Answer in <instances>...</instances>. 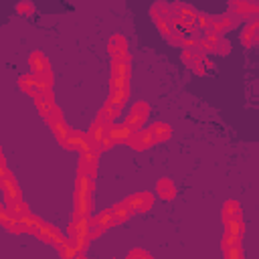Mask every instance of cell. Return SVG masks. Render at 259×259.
<instances>
[{"instance_id": "cell-13", "label": "cell", "mask_w": 259, "mask_h": 259, "mask_svg": "<svg viewBox=\"0 0 259 259\" xmlns=\"http://www.w3.org/2000/svg\"><path fill=\"white\" fill-rule=\"evenodd\" d=\"M97 158H99V150L97 148H91L87 152H81L79 170H85V172H89V174L95 176V172H97Z\"/></svg>"}, {"instance_id": "cell-26", "label": "cell", "mask_w": 259, "mask_h": 259, "mask_svg": "<svg viewBox=\"0 0 259 259\" xmlns=\"http://www.w3.org/2000/svg\"><path fill=\"white\" fill-rule=\"evenodd\" d=\"M235 217H241V204L237 200H227L223 204V221H229Z\"/></svg>"}, {"instance_id": "cell-8", "label": "cell", "mask_w": 259, "mask_h": 259, "mask_svg": "<svg viewBox=\"0 0 259 259\" xmlns=\"http://www.w3.org/2000/svg\"><path fill=\"white\" fill-rule=\"evenodd\" d=\"M239 38H241V45L245 49H251V47L257 45V40H259V22H257V18H251V22L243 28Z\"/></svg>"}, {"instance_id": "cell-9", "label": "cell", "mask_w": 259, "mask_h": 259, "mask_svg": "<svg viewBox=\"0 0 259 259\" xmlns=\"http://www.w3.org/2000/svg\"><path fill=\"white\" fill-rule=\"evenodd\" d=\"M214 20H217V30H219V34H223V32H229V30H233V28H237L241 22H243V18H239L237 14H233V12H225V14H219V16H214Z\"/></svg>"}, {"instance_id": "cell-11", "label": "cell", "mask_w": 259, "mask_h": 259, "mask_svg": "<svg viewBox=\"0 0 259 259\" xmlns=\"http://www.w3.org/2000/svg\"><path fill=\"white\" fill-rule=\"evenodd\" d=\"M28 65H30V73H32V75L51 73V63H49V59H47L42 53H38V51H34V53L28 57Z\"/></svg>"}, {"instance_id": "cell-27", "label": "cell", "mask_w": 259, "mask_h": 259, "mask_svg": "<svg viewBox=\"0 0 259 259\" xmlns=\"http://www.w3.org/2000/svg\"><path fill=\"white\" fill-rule=\"evenodd\" d=\"M16 12H18L20 16H30V14H34V4H32L30 0H20V2L16 4Z\"/></svg>"}, {"instance_id": "cell-6", "label": "cell", "mask_w": 259, "mask_h": 259, "mask_svg": "<svg viewBox=\"0 0 259 259\" xmlns=\"http://www.w3.org/2000/svg\"><path fill=\"white\" fill-rule=\"evenodd\" d=\"M127 144L134 148V150H146V148H152L156 142H154V138H152V134L148 132V130H134L132 132V136L127 138Z\"/></svg>"}, {"instance_id": "cell-1", "label": "cell", "mask_w": 259, "mask_h": 259, "mask_svg": "<svg viewBox=\"0 0 259 259\" xmlns=\"http://www.w3.org/2000/svg\"><path fill=\"white\" fill-rule=\"evenodd\" d=\"M180 57H182V63L190 71H194L196 75H208V73L214 71V67H212L210 59L206 57V53H202V51H198L194 47H184Z\"/></svg>"}, {"instance_id": "cell-30", "label": "cell", "mask_w": 259, "mask_h": 259, "mask_svg": "<svg viewBox=\"0 0 259 259\" xmlns=\"http://www.w3.org/2000/svg\"><path fill=\"white\" fill-rule=\"evenodd\" d=\"M8 172V168H6V162H4V156L0 154V176H4Z\"/></svg>"}, {"instance_id": "cell-29", "label": "cell", "mask_w": 259, "mask_h": 259, "mask_svg": "<svg viewBox=\"0 0 259 259\" xmlns=\"http://www.w3.org/2000/svg\"><path fill=\"white\" fill-rule=\"evenodd\" d=\"M134 257H146V259H150L152 255H150L148 251H142V249H136V251H130V253H127V259H134Z\"/></svg>"}, {"instance_id": "cell-12", "label": "cell", "mask_w": 259, "mask_h": 259, "mask_svg": "<svg viewBox=\"0 0 259 259\" xmlns=\"http://www.w3.org/2000/svg\"><path fill=\"white\" fill-rule=\"evenodd\" d=\"M132 73V59L130 55L113 57L111 59V77H130Z\"/></svg>"}, {"instance_id": "cell-21", "label": "cell", "mask_w": 259, "mask_h": 259, "mask_svg": "<svg viewBox=\"0 0 259 259\" xmlns=\"http://www.w3.org/2000/svg\"><path fill=\"white\" fill-rule=\"evenodd\" d=\"M156 192H158L160 198L170 200V198H174V194H176V186H174V182H172L170 178H160L158 184H156Z\"/></svg>"}, {"instance_id": "cell-2", "label": "cell", "mask_w": 259, "mask_h": 259, "mask_svg": "<svg viewBox=\"0 0 259 259\" xmlns=\"http://www.w3.org/2000/svg\"><path fill=\"white\" fill-rule=\"evenodd\" d=\"M34 103H36L40 115L49 121V125H51L53 121L61 119V111H59V107H57V103H55V99H53L51 89H42L38 95H34Z\"/></svg>"}, {"instance_id": "cell-5", "label": "cell", "mask_w": 259, "mask_h": 259, "mask_svg": "<svg viewBox=\"0 0 259 259\" xmlns=\"http://www.w3.org/2000/svg\"><path fill=\"white\" fill-rule=\"evenodd\" d=\"M148 111H150L148 103L138 101V103H134V105H132V109H130V113H127V117H125V121H123V123H125L127 127H132V130H142V125L146 123Z\"/></svg>"}, {"instance_id": "cell-4", "label": "cell", "mask_w": 259, "mask_h": 259, "mask_svg": "<svg viewBox=\"0 0 259 259\" xmlns=\"http://www.w3.org/2000/svg\"><path fill=\"white\" fill-rule=\"evenodd\" d=\"M229 12L237 14L239 18H257L259 14V4L255 0H229Z\"/></svg>"}, {"instance_id": "cell-16", "label": "cell", "mask_w": 259, "mask_h": 259, "mask_svg": "<svg viewBox=\"0 0 259 259\" xmlns=\"http://www.w3.org/2000/svg\"><path fill=\"white\" fill-rule=\"evenodd\" d=\"M107 51H109L111 59L113 57H123V55H127V40L121 34H113L107 42Z\"/></svg>"}, {"instance_id": "cell-15", "label": "cell", "mask_w": 259, "mask_h": 259, "mask_svg": "<svg viewBox=\"0 0 259 259\" xmlns=\"http://www.w3.org/2000/svg\"><path fill=\"white\" fill-rule=\"evenodd\" d=\"M0 190L4 192L6 200L8 198H20V188L16 186V180L10 176V172H6L4 176H0Z\"/></svg>"}, {"instance_id": "cell-25", "label": "cell", "mask_w": 259, "mask_h": 259, "mask_svg": "<svg viewBox=\"0 0 259 259\" xmlns=\"http://www.w3.org/2000/svg\"><path fill=\"white\" fill-rule=\"evenodd\" d=\"M225 233H231V235L241 237V235L245 233V223H243V217H235V219L225 221Z\"/></svg>"}, {"instance_id": "cell-18", "label": "cell", "mask_w": 259, "mask_h": 259, "mask_svg": "<svg viewBox=\"0 0 259 259\" xmlns=\"http://www.w3.org/2000/svg\"><path fill=\"white\" fill-rule=\"evenodd\" d=\"M239 241H241V237L231 235V233H225V239H223V251H225L227 257H241Z\"/></svg>"}, {"instance_id": "cell-7", "label": "cell", "mask_w": 259, "mask_h": 259, "mask_svg": "<svg viewBox=\"0 0 259 259\" xmlns=\"http://www.w3.org/2000/svg\"><path fill=\"white\" fill-rule=\"evenodd\" d=\"M63 146H65L67 150H77L79 154L93 148L91 142H89V138H87V134H81V132H71L69 138L63 142Z\"/></svg>"}, {"instance_id": "cell-10", "label": "cell", "mask_w": 259, "mask_h": 259, "mask_svg": "<svg viewBox=\"0 0 259 259\" xmlns=\"http://www.w3.org/2000/svg\"><path fill=\"white\" fill-rule=\"evenodd\" d=\"M125 200L132 204L134 212H146V210H150L152 204H154V196H152L150 192H138V194H134V196H130V198H125Z\"/></svg>"}, {"instance_id": "cell-28", "label": "cell", "mask_w": 259, "mask_h": 259, "mask_svg": "<svg viewBox=\"0 0 259 259\" xmlns=\"http://www.w3.org/2000/svg\"><path fill=\"white\" fill-rule=\"evenodd\" d=\"M95 221L101 223L103 227H111V225H115V221H113V210H111V208H105L101 214L95 217Z\"/></svg>"}, {"instance_id": "cell-23", "label": "cell", "mask_w": 259, "mask_h": 259, "mask_svg": "<svg viewBox=\"0 0 259 259\" xmlns=\"http://www.w3.org/2000/svg\"><path fill=\"white\" fill-rule=\"evenodd\" d=\"M111 210H113V221H115V223H123L125 219H130V217L134 214V208H132V204H130L127 200H123V202L111 206Z\"/></svg>"}, {"instance_id": "cell-24", "label": "cell", "mask_w": 259, "mask_h": 259, "mask_svg": "<svg viewBox=\"0 0 259 259\" xmlns=\"http://www.w3.org/2000/svg\"><path fill=\"white\" fill-rule=\"evenodd\" d=\"M51 127H53L55 138H57L61 144H63V142L69 138V134L73 132V130H71V127L65 123V119H63V117H61V119H57V121H53V123H51Z\"/></svg>"}, {"instance_id": "cell-14", "label": "cell", "mask_w": 259, "mask_h": 259, "mask_svg": "<svg viewBox=\"0 0 259 259\" xmlns=\"http://www.w3.org/2000/svg\"><path fill=\"white\" fill-rule=\"evenodd\" d=\"M132 132H134V130L127 127L125 123H121V125H113V123H109L105 138L109 140V144H115V142H127V138L132 136Z\"/></svg>"}, {"instance_id": "cell-22", "label": "cell", "mask_w": 259, "mask_h": 259, "mask_svg": "<svg viewBox=\"0 0 259 259\" xmlns=\"http://www.w3.org/2000/svg\"><path fill=\"white\" fill-rule=\"evenodd\" d=\"M93 174H89V172H85V170H79V174H77V192H93Z\"/></svg>"}, {"instance_id": "cell-17", "label": "cell", "mask_w": 259, "mask_h": 259, "mask_svg": "<svg viewBox=\"0 0 259 259\" xmlns=\"http://www.w3.org/2000/svg\"><path fill=\"white\" fill-rule=\"evenodd\" d=\"M91 212V194L89 192H75V214L89 217Z\"/></svg>"}, {"instance_id": "cell-3", "label": "cell", "mask_w": 259, "mask_h": 259, "mask_svg": "<svg viewBox=\"0 0 259 259\" xmlns=\"http://www.w3.org/2000/svg\"><path fill=\"white\" fill-rule=\"evenodd\" d=\"M150 16L152 20L158 24L162 36L166 38L170 34V4L164 2V0H156L152 6H150Z\"/></svg>"}, {"instance_id": "cell-20", "label": "cell", "mask_w": 259, "mask_h": 259, "mask_svg": "<svg viewBox=\"0 0 259 259\" xmlns=\"http://www.w3.org/2000/svg\"><path fill=\"white\" fill-rule=\"evenodd\" d=\"M18 85H20V89L24 91V93H28V95H38L40 91H42V87L36 83V79H34V75L32 73H28V75H20V79H18Z\"/></svg>"}, {"instance_id": "cell-19", "label": "cell", "mask_w": 259, "mask_h": 259, "mask_svg": "<svg viewBox=\"0 0 259 259\" xmlns=\"http://www.w3.org/2000/svg\"><path fill=\"white\" fill-rule=\"evenodd\" d=\"M148 132L152 134V138H154L156 144H158V142H166V140H170V136H172L170 125H168V123H162V121H154V123L148 127Z\"/></svg>"}]
</instances>
